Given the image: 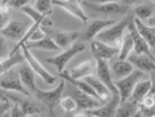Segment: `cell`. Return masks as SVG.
Masks as SVG:
<instances>
[{
	"label": "cell",
	"instance_id": "cell-1",
	"mask_svg": "<svg viewBox=\"0 0 155 117\" xmlns=\"http://www.w3.org/2000/svg\"><path fill=\"white\" fill-rule=\"evenodd\" d=\"M132 17H125L120 21H116L112 26L107 27L104 30H102L93 40H97L100 42H103L105 44H109L114 48H119L121 40L125 34V31L127 27L132 22Z\"/></svg>",
	"mask_w": 155,
	"mask_h": 117
},
{
	"label": "cell",
	"instance_id": "cell-2",
	"mask_svg": "<svg viewBox=\"0 0 155 117\" xmlns=\"http://www.w3.org/2000/svg\"><path fill=\"white\" fill-rule=\"evenodd\" d=\"M41 30L47 36H49L57 44L60 50H64L72 46L80 36L78 31H65L51 27H41Z\"/></svg>",
	"mask_w": 155,
	"mask_h": 117
},
{
	"label": "cell",
	"instance_id": "cell-3",
	"mask_svg": "<svg viewBox=\"0 0 155 117\" xmlns=\"http://www.w3.org/2000/svg\"><path fill=\"white\" fill-rule=\"evenodd\" d=\"M85 49V44L82 42H74L72 46H70L69 48L63 50V52H61L60 54L52 58H48L45 61L47 63L51 65H54L57 70H58L59 74L62 73L67 68V64L71 61V58H73L75 55H78L79 53L83 52Z\"/></svg>",
	"mask_w": 155,
	"mask_h": 117
},
{
	"label": "cell",
	"instance_id": "cell-4",
	"mask_svg": "<svg viewBox=\"0 0 155 117\" xmlns=\"http://www.w3.org/2000/svg\"><path fill=\"white\" fill-rule=\"evenodd\" d=\"M143 74H144L143 72L134 68V71L131 74L126 75V76L120 78V80L114 81V86L116 88V93L119 94L120 103L129 100L131 94H132L133 88L135 87L137 82L141 81Z\"/></svg>",
	"mask_w": 155,
	"mask_h": 117
},
{
	"label": "cell",
	"instance_id": "cell-5",
	"mask_svg": "<svg viewBox=\"0 0 155 117\" xmlns=\"http://www.w3.org/2000/svg\"><path fill=\"white\" fill-rule=\"evenodd\" d=\"M20 50H22L23 58H25V61L28 63V66L32 70L35 74L40 76V78H42L45 83H47L48 85H53L55 82L58 81L57 76L52 75L51 73L38 61V58L32 54L31 50L28 49L26 46H22L20 48Z\"/></svg>",
	"mask_w": 155,
	"mask_h": 117
},
{
	"label": "cell",
	"instance_id": "cell-6",
	"mask_svg": "<svg viewBox=\"0 0 155 117\" xmlns=\"http://www.w3.org/2000/svg\"><path fill=\"white\" fill-rule=\"evenodd\" d=\"M65 87V81L62 80L59 85H57L54 88L49 90V91H45V90H39L37 88V91L35 92L37 98L39 101L42 102L50 111H53L54 107H57L59 104V102L62 97V93L64 91Z\"/></svg>",
	"mask_w": 155,
	"mask_h": 117
},
{
	"label": "cell",
	"instance_id": "cell-7",
	"mask_svg": "<svg viewBox=\"0 0 155 117\" xmlns=\"http://www.w3.org/2000/svg\"><path fill=\"white\" fill-rule=\"evenodd\" d=\"M0 80V88L8 92H13V93H19V94L29 97L30 92L27 90L23 84L20 81V77L18 75V72H13L12 70L7 72L6 74Z\"/></svg>",
	"mask_w": 155,
	"mask_h": 117
},
{
	"label": "cell",
	"instance_id": "cell-8",
	"mask_svg": "<svg viewBox=\"0 0 155 117\" xmlns=\"http://www.w3.org/2000/svg\"><path fill=\"white\" fill-rule=\"evenodd\" d=\"M30 23L23 22L20 20H11L10 19L7 24L2 28V30L0 31V34L5 39H10V40H17L19 41L25 33L27 32V30L29 29Z\"/></svg>",
	"mask_w": 155,
	"mask_h": 117
},
{
	"label": "cell",
	"instance_id": "cell-9",
	"mask_svg": "<svg viewBox=\"0 0 155 117\" xmlns=\"http://www.w3.org/2000/svg\"><path fill=\"white\" fill-rule=\"evenodd\" d=\"M91 53L93 55L94 60H103L109 61L110 58H114L119 53V48H114L109 44H105L103 42H100L97 40H91L90 43Z\"/></svg>",
	"mask_w": 155,
	"mask_h": 117
},
{
	"label": "cell",
	"instance_id": "cell-10",
	"mask_svg": "<svg viewBox=\"0 0 155 117\" xmlns=\"http://www.w3.org/2000/svg\"><path fill=\"white\" fill-rule=\"evenodd\" d=\"M52 5L64 10L65 12H68L69 14H71L72 17L79 19L80 21L87 22L89 19L87 13L82 9L79 0H52Z\"/></svg>",
	"mask_w": 155,
	"mask_h": 117
},
{
	"label": "cell",
	"instance_id": "cell-11",
	"mask_svg": "<svg viewBox=\"0 0 155 117\" xmlns=\"http://www.w3.org/2000/svg\"><path fill=\"white\" fill-rule=\"evenodd\" d=\"M120 104L119 94H112L111 97L105 103L99 106L97 108H93L91 111H87L89 115H93L95 117H114L116 112V108Z\"/></svg>",
	"mask_w": 155,
	"mask_h": 117
},
{
	"label": "cell",
	"instance_id": "cell-12",
	"mask_svg": "<svg viewBox=\"0 0 155 117\" xmlns=\"http://www.w3.org/2000/svg\"><path fill=\"white\" fill-rule=\"evenodd\" d=\"M95 63H97V68H95V74L97 75L95 76L107 86L111 94H115L116 88L114 86V81L112 74H111L109 62L103 61V60H97V61H95Z\"/></svg>",
	"mask_w": 155,
	"mask_h": 117
},
{
	"label": "cell",
	"instance_id": "cell-13",
	"mask_svg": "<svg viewBox=\"0 0 155 117\" xmlns=\"http://www.w3.org/2000/svg\"><path fill=\"white\" fill-rule=\"evenodd\" d=\"M133 65L135 70L143 72V73H152L155 70L154 58L144 54H130L126 58Z\"/></svg>",
	"mask_w": 155,
	"mask_h": 117
},
{
	"label": "cell",
	"instance_id": "cell-14",
	"mask_svg": "<svg viewBox=\"0 0 155 117\" xmlns=\"http://www.w3.org/2000/svg\"><path fill=\"white\" fill-rule=\"evenodd\" d=\"M95 68H97L95 60H85L74 66L68 74L73 80H83L87 76L95 74Z\"/></svg>",
	"mask_w": 155,
	"mask_h": 117
},
{
	"label": "cell",
	"instance_id": "cell-15",
	"mask_svg": "<svg viewBox=\"0 0 155 117\" xmlns=\"http://www.w3.org/2000/svg\"><path fill=\"white\" fill-rule=\"evenodd\" d=\"M127 28L130 29V34L132 36V39H133V51H134V53L135 54H144V55H149L154 58V51L140 36L139 33L136 32L134 24H133V19H132V22L130 23Z\"/></svg>",
	"mask_w": 155,
	"mask_h": 117
},
{
	"label": "cell",
	"instance_id": "cell-16",
	"mask_svg": "<svg viewBox=\"0 0 155 117\" xmlns=\"http://www.w3.org/2000/svg\"><path fill=\"white\" fill-rule=\"evenodd\" d=\"M133 24L135 28L136 32L139 33L140 36L145 41L151 49L154 51L155 46V27H151L142 22L141 20L134 18L133 19Z\"/></svg>",
	"mask_w": 155,
	"mask_h": 117
},
{
	"label": "cell",
	"instance_id": "cell-17",
	"mask_svg": "<svg viewBox=\"0 0 155 117\" xmlns=\"http://www.w3.org/2000/svg\"><path fill=\"white\" fill-rule=\"evenodd\" d=\"M84 5H87L91 8V9L95 10L97 12L104 13V14H123L126 12L127 7L119 5L117 2H112V3H104V5H94V3L87 2L84 0Z\"/></svg>",
	"mask_w": 155,
	"mask_h": 117
},
{
	"label": "cell",
	"instance_id": "cell-18",
	"mask_svg": "<svg viewBox=\"0 0 155 117\" xmlns=\"http://www.w3.org/2000/svg\"><path fill=\"white\" fill-rule=\"evenodd\" d=\"M78 104V108H81L83 111H91L93 108H97L103 104V102L97 100L95 97H92L90 95L84 94L82 92L77 91L74 94L72 95Z\"/></svg>",
	"mask_w": 155,
	"mask_h": 117
},
{
	"label": "cell",
	"instance_id": "cell-19",
	"mask_svg": "<svg viewBox=\"0 0 155 117\" xmlns=\"http://www.w3.org/2000/svg\"><path fill=\"white\" fill-rule=\"evenodd\" d=\"M116 22V20L113 19H97L93 20L92 22L89 24L87 31H85V40H93L99 33L104 30L107 27L112 26L113 23Z\"/></svg>",
	"mask_w": 155,
	"mask_h": 117
},
{
	"label": "cell",
	"instance_id": "cell-20",
	"mask_svg": "<svg viewBox=\"0 0 155 117\" xmlns=\"http://www.w3.org/2000/svg\"><path fill=\"white\" fill-rule=\"evenodd\" d=\"M110 70L113 81H116V80H120L126 75L131 74L134 71V68L127 60H117L112 63Z\"/></svg>",
	"mask_w": 155,
	"mask_h": 117
},
{
	"label": "cell",
	"instance_id": "cell-21",
	"mask_svg": "<svg viewBox=\"0 0 155 117\" xmlns=\"http://www.w3.org/2000/svg\"><path fill=\"white\" fill-rule=\"evenodd\" d=\"M83 80L87 82V84L90 85L91 87L93 88V91L97 93L99 98H100L103 103H105V102L111 97V95L112 94L110 93V91L107 90V86H105V85H104L94 74L90 75V76H87V77H84Z\"/></svg>",
	"mask_w": 155,
	"mask_h": 117
},
{
	"label": "cell",
	"instance_id": "cell-22",
	"mask_svg": "<svg viewBox=\"0 0 155 117\" xmlns=\"http://www.w3.org/2000/svg\"><path fill=\"white\" fill-rule=\"evenodd\" d=\"M152 91H153V83L151 78L144 80V81H139L137 84L135 85V87L133 88L132 94L130 96V100H132V101L136 102L137 104H140V102L142 101L143 98Z\"/></svg>",
	"mask_w": 155,
	"mask_h": 117
},
{
	"label": "cell",
	"instance_id": "cell-23",
	"mask_svg": "<svg viewBox=\"0 0 155 117\" xmlns=\"http://www.w3.org/2000/svg\"><path fill=\"white\" fill-rule=\"evenodd\" d=\"M25 62V58L21 52L13 53L12 55H8L6 58H0V76L6 74L7 72L11 71L13 68H16L18 65L22 64Z\"/></svg>",
	"mask_w": 155,
	"mask_h": 117
},
{
	"label": "cell",
	"instance_id": "cell-24",
	"mask_svg": "<svg viewBox=\"0 0 155 117\" xmlns=\"http://www.w3.org/2000/svg\"><path fill=\"white\" fill-rule=\"evenodd\" d=\"M18 75L20 77V81L23 84V86L28 90L29 92H35L37 91V84H36V76H35V73L31 68L28 66V65H25L22 68H19L18 71Z\"/></svg>",
	"mask_w": 155,
	"mask_h": 117
},
{
	"label": "cell",
	"instance_id": "cell-25",
	"mask_svg": "<svg viewBox=\"0 0 155 117\" xmlns=\"http://www.w3.org/2000/svg\"><path fill=\"white\" fill-rule=\"evenodd\" d=\"M20 10H21L25 14H27L29 18H31V20H32L33 22L41 23L42 27H51L52 26V21L49 19V17L42 14L41 12H39L35 7L27 5V6H25Z\"/></svg>",
	"mask_w": 155,
	"mask_h": 117
},
{
	"label": "cell",
	"instance_id": "cell-26",
	"mask_svg": "<svg viewBox=\"0 0 155 117\" xmlns=\"http://www.w3.org/2000/svg\"><path fill=\"white\" fill-rule=\"evenodd\" d=\"M137 111H139V104L129 98L120 103L114 117H132Z\"/></svg>",
	"mask_w": 155,
	"mask_h": 117
},
{
	"label": "cell",
	"instance_id": "cell-27",
	"mask_svg": "<svg viewBox=\"0 0 155 117\" xmlns=\"http://www.w3.org/2000/svg\"><path fill=\"white\" fill-rule=\"evenodd\" d=\"M25 46L29 50L37 49V50H43V51H58V50H60L57 46V44L47 36H45L40 40H37V41L27 42Z\"/></svg>",
	"mask_w": 155,
	"mask_h": 117
},
{
	"label": "cell",
	"instance_id": "cell-28",
	"mask_svg": "<svg viewBox=\"0 0 155 117\" xmlns=\"http://www.w3.org/2000/svg\"><path fill=\"white\" fill-rule=\"evenodd\" d=\"M133 52V39L132 36L130 34H124L123 39L121 40V43L119 46V53H117V58L119 60H126L130 54Z\"/></svg>",
	"mask_w": 155,
	"mask_h": 117
},
{
	"label": "cell",
	"instance_id": "cell-29",
	"mask_svg": "<svg viewBox=\"0 0 155 117\" xmlns=\"http://www.w3.org/2000/svg\"><path fill=\"white\" fill-rule=\"evenodd\" d=\"M13 102H17L19 104L23 116H29V115H38L41 111V108L37 104L36 102L30 101V100H15Z\"/></svg>",
	"mask_w": 155,
	"mask_h": 117
},
{
	"label": "cell",
	"instance_id": "cell-30",
	"mask_svg": "<svg viewBox=\"0 0 155 117\" xmlns=\"http://www.w3.org/2000/svg\"><path fill=\"white\" fill-rule=\"evenodd\" d=\"M134 14L136 19L145 22L146 20L154 17V8L151 5H140L134 9Z\"/></svg>",
	"mask_w": 155,
	"mask_h": 117
},
{
	"label": "cell",
	"instance_id": "cell-31",
	"mask_svg": "<svg viewBox=\"0 0 155 117\" xmlns=\"http://www.w3.org/2000/svg\"><path fill=\"white\" fill-rule=\"evenodd\" d=\"M59 105L61 106V108L65 113H73V112H75L78 109V104L72 95H69V96L61 98L60 102H59Z\"/></svg>",
	"mask_w": 155,
	"mask_h": 117
},
{
	"label": "cell",
	"instance_id": "cell-32",
	"mask_svg": "<svg viewBox=\"0 0 155 117\" xmlns=\"http://www.w3.org/2000/svg\"><path fill=\"white\" fill-rule=\"evenodd\" d=\"M52 0H36L35 8L45 16H49L52 12Z\"/></svg>",
	"mask_w": 155,
	"mask_h": 117
},
{
	"label": "cell",
	"instance_id": "cell-33",
	"mask_svg": "<svg viewBox=\"0 0 155 117\" xmlns=\"http://www.w3.org/2000/svg\"><path fill=\"white\" fill-rule=\"evenodd\" d=\"M30 0H10L6 3L7 7H9L10 9L13 8V9H21L25 6L29 5Z\"/></svg>",
	"mask_w": 155,
	"mask_h": 117
},
{
	"label": "cell",
	"instance_id": "cell-34",
	"mask_svg": "<svg viewBox=\"0 0 155 117\" xmlns=\"http://www.w3.org/2000/svg\"><path fill=\"white\" fill-rule=\"evenodd\" d=\"M11 106H12V102L8 100L7 97H3L0 101V117H2L7 112L10 111Z\"/></svg>",
	"mask_w": 155,
	"mask_h": 117
},
{
	"label": "cell",
	"instance_id": "cell-35",
	"mask_svg": "<svg viewBox=\"0 0 155 117\" xmlns=\"http://www.w3.org/2000/svg\"><path fill=\"white\" fill-rule=\"evenodd\" d=\"M9 55V52H8V44H7V41L5 38L0 36V58H6V56Z\"/></svg>",
	"mask_w": 155,
	"mask_h": 117
},
{
	"label": "cell",
	"instance_id": "cell-36",
	"mask_svg": "<svg viewBox=\"0 0 155 117\" xmlns=\"http://www.w3.org/2000/svg\"><path fill=\"white\" fill-rule=\"evenodd\" d=\"M10 117H23L22 111L17 102H13L12 106L10 108Z\"/></svg>",
	"mask_w": 155,
	"mask_h": 117
},
{
	"label": "cell",
	"instance_id": "cell-37",
	"mask_svg": "<svg viewBox=\"0 0 155 117\" xmlns=\"http://www.w3.org/2000/svg\"><path fill=\"white\" fill-rule=\"evenodd\" d=\"M10 20L9 13H1L0 14V31L2 30V28L7 24V22Z\"/></svg>",
	"mask_w": 155,
	"mask_h": 117
},
{
	"label": "cell",
	"instance_id": "cell-38",
	"mask_svg": "<svg viewBox=\"0 0 155 117\" xmlns=\"http://www.w3.org/2000/svg\"><path fill=\"white\" fill-rule=\"evenodd\" d=\"M87 2L94 3V5H104V3H112L117 2L119 0H85Z\"/></svg>",
	"mask_w": 155,
	"mask_h": 117
},
{
	"label": "cell",
	"instance_id": "cell-39",
	"mask_svg": "<svg viewBox=\"0 0 155 117\" xmlns=\"http://www.w3.org/2000/svg\"><path fill=\"white\" fill-rule=\"evenodd\" d=\"M123 2L125 3L126 7L127 6H131V5H134L135 2H137V0H122Z\"/></svg>",
	"mask_w": 155,
	"mask_h": 117
},
{
	"label": "cell",
	"instance_id": "cell-40",
	"mask_svg": "<svg viewBox=\"0 0 155 117\" xmlns=\"http://www.w3.org/2000/svg\"><path fill=\"white\" fill-rule=\"evenodd\" d=\"M132 117H143V116H142V114H141V112L137 111V112H136V113H135V114L133 115Z\"/></svg>",
	"mask_w": 155,
	"mask_h": 117
},
{
	"label": "cell",
	"instance_id": "cell-41",
	"mask_svg": "<svg viewBox=\"0 0 155 117\" xmlns=\"http://www.w3.org/2000/svg\"><path fill=\"white\" fill-rule=\"evenodd\" d=\"M8 1H10V0H2V1H1V3H2V5H6Z\"/></svg>",
	"mask_w": 155,
	"mask_h": 117
},
{
	"label": "cell",
	"instance_id": "cell-42",
	"mask_svg": "<svg viewBox=\"0 0 155 117\" xmlns=\"http://www.w3.org/2000/svg\"><path fill=\"white\" fill-rule=\"evenodd\" d=\"M23 117H39L38 115H29V116H23Z\"/></svg>",
	"mask_w": 155,
	"mask_h": 117
},
{
	"label": "cell",
	"instance_id": "cell-43",
	"mask_svg": "<svg viewBox=\"0 0 155 117\" xmlns=\"http://www.w3.org/2000/svg\"><path fill=\"white\" fill-rule=\"evenodd\" d=\"M3 97H5V96H2V95H0V101H1V100H2Z\"/></svg>",
	"mask_w": 155,
	"mask_h": 117
},
{
	"label": "cell",
	"instance_id": "cell-44",
	"mask_svg": "<svg viewBox=\"0 0 155 117\" xmlns=\"http://www.w3.org/2000/svg\"><path fill=\"white\" fill-rule=\"evenodd\" d=\"M89 117H95V116H93V115H89Z\"/></svg>",
	"mask_w": 155,
	"mask_h": 117
},
{
	"label": "cell",
	"instance_id": "cell-45",
	"mask_svg": "<svg viewBox=\"0 0 155 117\" xmlns=\"http://www.w3.org/2000/svg\"><path fill=\"white\" fill-rule=\"evenodd\" d=\"M151 1H152V2H154V1H155V0H151Z\"/></svg>",
	"mask_w": 155,
	"mask_h": 117
}]
</instances>
